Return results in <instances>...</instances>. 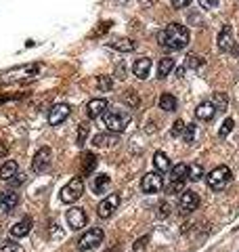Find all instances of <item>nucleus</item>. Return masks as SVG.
<instances>
[{
  "mask_svg": "<svg viewBox=\"0 0 239 252\" xmlns=\"http://www.w3.org/2000/svg\"><path fill=\"white\" fill-rule=\"evenodd\" d=\"M97 86H99V90L107 92V90L114 89V80H111V76H99L97 78Z\"/></svg>",
  "mask_w": 239,
  "mask_h": 252,
  "instance_id": "obj_29",
  "label": "nucleus"
},
{
  "mask_svg": "<svg viewBox=\"0 0 239 252\" xmlns=\"http://www.w3.org/2000/svg\"><path fill=\"white\" fill-rule=\"evenodd\" d=\"M6 151H9V145H6L4 141H0V158H4Z\"/></svg>",
  "mask_w": 239,
  "mask_h": 252,
  "instance_id": "obj_43",
  "label": "nucleus"
},
{
  "mask_svg": "<svg viewBox=\"0 0 239 252\" xmlns=\"http://www.w3.org/2000/svg\"><path fill=\"white\" fill-rule=\"evenodd\" d=\"M195 130H197V126H195V124H187V126H185V130H183L185 141H187V143H193V139H195Z\"/></svg>",
  "mask_w": 239,
  "mask_h": 252,
  "instance_id": "obj_33",
  "label": "nucleus"
},
{
  "mask_svg": "<svg viewBox=\"0 0 239 252\" xmlns=\"http://www.w3.org/2000/svg\"><path fill=\"white\" fill-rule=\"evenodd\" d=\"M32 225H34V221H32V216H23L21 221H17V223L9 229V234H11L13 237H25V235H30Z\"/></svg>",
  "mask_w": 239,
  "mask_h": 252,
  "instance_id": "obj_15",
  "label": "nucleus"
},
{
  "mask_svg": "<svg viewBox=\"0 0 239 252\" xmlns=\"http://www.w3.org/2000/svg\"><path fill=\"white\" fill-rule=\"evenodd\" d=\"M199 4H202V9H214L218 0H199Z\"/></svg>",
  "mask_w": 239,
  "mask_h": 252,
  "instance_id": "obj_41",
  "label": "nucleus"
},
{
  "mask_svg": "<svg viewBox=\"0 0 239 252\" xmlns=\"http://www.w3.org/2000/svg\"><path fill=\"white\" fill-rule=\"evenodd\" d=\"M202 65H204V57L195 55V53H191V55H187V59H185V68H189V70H197V68H202Z\"/></svg>",
  "mask_w": 239,
  "mask_h": 252,
  "instance_id": "obj_28",
  "label": "nucleus"
},
{
  "mask_svg": "<svg viewBox=\"0 0 239 252\" xmlns=\"http://www.w3.org/2000/svg\"><path fill=\"white\" fill-rule=\"evenodd\" d=\"M118 206H120V194H109L107 198H105V200L99 202L97 215L101 216V218H109V216L116 212Z\"/></svg>",
  "mask_w": 239,
  "mask_h": 252,
  "instance_id": "obj_8",
  "label": "nucleus"
},
{
  "mask_svg": "<svg viewBox=\"0 0 239 252\" xmlns=\"http://www.w3.org/2000/svg\"><path fill=\"white\" fill-rule=\"evenodd\" d=\"M132 72H135V76L138 78V80H145V78L149 76V72H151V59L149 57L137 59L135 65H132Z\"/></svg>",
  "mask_w": 239,
  "mask_h": 252,
  "instance_id": "obj_18",
  "label": "nucleus"
},
{
  "mask_svg": "<svg viewBox=\"0 0 239 252\" xmlns=\"http://www.w3.org/2000/svg\"><path fill=\"white\" fill-rule=\"evenodd\" d=\"M176 105H178L176 97L170 95V92H164V95L159 97V109H164V111H174Z\"/></svg>",
  "mask_w": 239,
  "mask_h": 252,
  "instance_id": "obj_26",
  "label": "nucleus"
},
{
  "mask_svg": "<svg viewBox=\"0 0 239 252\" xmlns=\"http://www.w3.org/2000/svg\"><path fill=\"white\" fill-rule=\"evenodd\" d=\"M183 187H185V183H170L168 191H170V194H181Z\"/></svg>",
  "mask_w": 239,
  "mask_h": 252,
  "instance_id": "obj_40",
  "label": "nucleus"
},
{
  "mask_svg": "<svg viewBox=\"0 0 239 252\" xmlns=\"http://www.w3.org/2000/svg\"><path fill=\"white\" fill-rule=\"evenodd\" d=\"M51 158H52L51 147H40L38 154L34 156V160H32V170L34 172H44L46 168H49V164H51Z\"/></svg>",
  "mask_w": 239,
  "mask_h": 252,
  "instance_id": "obj_10",
  "label": "nucleus"
},
{
  "mask_svg": "<svg viewBox=\"0 0 239 252\" xmlns=\"http://www.w3.org/2000/svg\"><path fill=\"white\" fill-rule=\"evenodd\" d=\"M154 166L157 168V172H166V170L172 168V164H170L168 156H166L164 151H155V156H154Z\"/></svg>",
  "mask_w": 239,
  "mask_h": 252,
  "instance_id": "obj_25",
  "label": "nucleus"
},
{
  "mask_svg": "<svg viewBox=\"0 0 239 252\" xmlns=\"http://www.w3.org/2000/svg\"><path fill=\"white\" fill-rule=\"evenodd\" d=\"M147 244H149V235L138 237V240L135 242V246H132V252H145L147 250Z\"/></svg>",
  "mask_w": 239,
  "mask_h": 252,
  "instance_id": "obj_34",
  "label": "nucleus"
},
{
  "mask_svg": "<svg viewBox=\"0 0 239 252\" xmlns=\"http://www.w3.org/2000/svg\"><path fill=\"white\" fill-rule=\"evenodd\" d=\"M42 70L40 63H25V65H15V68L0 72V84H13V82H23L30 78H36Z\"/></svg>",
  "mask_w": 239,
  "mask_h": 252,
  "instance_id": "obj_2",
  "label": "nucleus"
},
{
  "mask_svg": "<svg viewBox=\"0 0 239 252\" xmlns=\"http://www.w3.org/2000/svg\"><path fill=\"white\" fill-rule=\"evenodd\" d=\"M231 177H233V175H231V168L229 166H216L208 177H205V181H208L210 189L222 191L231 183Z\"/></svg>",
  "mask_w": 239,
  "mask_h": 252,
  "instance_id": "obj_5",
  "label": "nucleus"
},
{
  "mask_svg": "<svg viewBox=\"0 0 239 252\" xmlns=\"http://www.w3.org/2000/svg\"><path fill=\"white\" fill-rule=\"evenodd\" d=\"M233 126H235V122H233V118H227V120L222 122V126H221V130H218V137L221 139H224L229 135L231 130H233Z\"/></svg>",
  "mask_w": 239,
  "mask_h": 252,
  "instance_id": "obj_32",
  "label": "nucleus"
},
{
  "mask_svg": "<svg viewBox=\"0 0 239 252\" xmlns=\"http://www.w3.org/2000/svg\"><path fill=\"white\" fill-rule=\"evenodd\" d=\"M124 103H128L130 108H137V105H138V97H137V92H135V90H126V95H124Z\"/></svg>",
  "mask_w": 239,
  "mask_h": 252,
  "instance_id": "obj_35",
  "label": "nucleus"
},
{
  "mask_svg": "<svg viewBox=\"0 0 239 252\" xmlns=\"http://www.w3.org/2000/svg\"><path fill=\"white\" fill-rule=\"evenodd\" d=\"M0 252H23L21 246H17L15 242H6L4 246H0Z\"/></svg>",
  "mask_w": 239,
  "mask_h": 252,
  "instance_id": "obj_36",
  "label": "nucleus"
},
{
  "mask_svg": "<svg viewBox=\"0 0 239 252\" xmlns=\"http://www.w3.org/2000/svg\"><path fill=\"white\" fill-rule=\"evenodd\" d=\"M199 206V196L195 191H183L181 196V204H178V208H181L183 215H191L193 210H197Z\"/></svg>",
  "mask_w": 239,
  "mask_h": 252,
  "instance_id": "obj_12",
  "label": "nucleus"
},
{
  "mask_svg": "<svg viewBox=\"0 0 239 252\" xmlns=\"http://www.w3.org/2000/svg\"><path fill=\"white\" fill-rule=\"evenodd\" d=\"M82 194H84V183H82V179L74 177L61 191H59V198H61L63 204H74V202H78L80 198H82Z\"/></svg>",
  "mask_w": 239,
  "mask_h": 252,
  "instance_id": "obj_4",
  "label": "nucleus"
},
{
  "mask_svg": "<svg viewBox=\"0 0 239 252\" xmlns=\"http://www.w3.org/2000/svg\"><path fill=\"white\" fill-rule=\"evenodd\" d=\"M116 143H118L116 135H105V132H101V135L92 137V145L95 147H109V145H116Z\"/></svg>",
  "mask_w": 239,
  "mask_h": 252,
  "instance_id": "obj_24",
  "label": "nucleus"
},
{
  "mask_svg": "<svg viewBox=\"0 0 239 252\" xmlns=\"http://www.w3.org/2000/svg\"><path fill=\"white\" fill-rule=\"evenodd\" d=\"M193 0H170V4L174 6V9H185V6H189Z\"/></svg>",
  "mask_w": 239,
  "mask_h": 252,
  "instance_id": "obj_38",
  "label": "nucleus"
},
{
  "mask_svg": "<svg viewBox=\"0 0 239 252\" xmlns=\"http://www.w3.org/2000/svg\"><path fill=\"white\" fill-rule=\"evenodd\" d=\"M218 49L229 53L235 49V36H233V30H231V25H224L221 30V34H218Z\"/></svg>",
  "mask_w": 239,
  "mask_h": 252,
  "instance_id": "obj_13",
  "label": "nucleus"
},
{
  "mask_svg": "<svg viewBox=\"0 0 239 252\" xmlns=\"http://www.w3.org/2000/svg\"><path fill=\"white\" fill-rule=\"evenodd\" d=\"M157 42L162 44L164 49L181 51L189 44V30L181 23H170L157 34Z\"/></svg>",
  "mask_w": 239,
  "mask_h": 252,
  "instance_id": "obj_1",
  "label": "nucleus"
},
{
  "mask_svg": "<svg viewBox=\"0 0 239 252\" xmlns=\"http://www.w3.org/2000/svg\"><path fill=\"white\" fill-rule=\"evenodd\" d=\"M107 185H109V177L107 175H97L95 183H92V191H95V194H103V191L107 189Z\"/></svg>",
  "mask_w": 239,
  "mask_h": 252,
  "instance_id": "obj_27",
  "label": "nucleus"
},
{
  "mask_svg": "<svg viewBox=\"0 0 239 252\" xmlns=\"http://www.w3.org/2000/svg\"><path fill=\"white\" fill-rule=\"evenodd\" d=\"M204 179V168L199 164H191L189 166V181H202Z\"/></svg>",
  "mask_w": 239,
  "mask_h": 252,
  "instance_id": "obj_30",
  "label": "nucleus"
},
{
  "mask_svg": "<svg viewBox=\"0 0 239 252\" xmlns=\"http://www.w3.org/2000/svg\"><path fill=\"white\" fill-rule=\"evenodd\" d=\"M109 46L120 53H130V51H135L137 44H135V40H130V38H118V40H111Z\"/></svg>",
  "mask_w": 239,
  "mask_h": 252,
  "instance_id": "obj_23",
  "label": "nucleus"
},
{
  "mask_svg": "<svg viewBox=\"0 0 239 252\" xmlns=\"http://www.w3.org/2000/svg\"><path fill=\"white\" fill-rule=\"evenodd\" d=\"M164 187V179L159 177V172H147L141 181V189L145 194H157Z\"/></svg>",
  "mask_w": 239,
  "mask_h": 252,
  "instance_id": "obj_9",
  "label": "nucleus"
},
{
  "mask_svg": "<svg viewBox=\"0 0 239 252\" xmlns=\"http://www.w3.org/2000/svg\"><path fill=\"white\" fill-rule=\"evenodd\" d=\"M88 128H90L88 124H80V128H78V139H76V145H80V147H82V145L86 143V137H88Z\"/></svg>",
  "mask_w": 239,
  "mask_h": 252,
  "instance_id": "obj_31",
  "label": "nucleus"
},
{
  "mask_svg": "<svg viewBox=\"0 0 239 252\" xmlns=\"http://www.w3.org/2000/svg\"><path fill=\"white\" fill-rule=\"evenodd\" d=\"M17 170H19V164L15 160H6L2 166H0V179H2V181H11V179L17 177Z\"/></svg>",
  "mask_w": 239,
  "mask_h": 252,
  "instance_id": "obj_21",
  "label": "nucleus"
},
{
  "mask_svg": "<svg viewBox=\"0 0 239 252\" xmlns=\"http://www.w3.org/2000/svg\"><path fill=\"white\" fill-rule=\"evenodd\" d=\"M71 114V108L68 103H55L49 111V124L51 126H59L68 120V116Z\"/></svg>",
  "mask_w": 239,
  "mask_h": 252,
  "instance_id": "obj_7",
  "label": "nucleus"
},
{
  "mask_svg": "<svg viewBox=\"0 0 239 252\" xmlns=\"http://www.w3.org/2000/svg\"><path fill=\"white\" fill-rule=\"evenodd\" d=\"M9 183H11V185H21V183H25V177H19V179H11Z\"/></svg>",
  "mask_w": 239,
  "mask_h": 252,
  "instance_id": "obj_44",
  "label": "nucleus"
},
{
  "mask_svg": "<svg viewBox=\"0 0 239 252\" xmlns=\"http://www.w3.org/2000/svg\"><path fill=\"white\" fill-rule=\"evenodd\" d=\"M185 179H189V164H174L170 168V183H185Z\"/></svg>",
  "mask_w": 239,
  "mask_h": 252,
  "instance_id": "obj_19",
  "label": "nucleus"
},
{
  "mask_svg": "<svg viewBox=\"0 0 239 252\" xmlns=\"http://www.w3.org/2000/svg\"><path fill=\"white\" fill-rule=\"evenodd\" d=\"M116 78H120V80H124V78H126V63H118V68H116Z\"/></svg>",
  "mask_w": 239,
  "mask_h": 252,
  "instance_id": "obj_39",
  "label": "nucleus"
},
{
  "mask_svg": "<svg viewBox=\"0 0 239 252\" xmlns=\"http://www.w3.org/2000/svg\"><path fill=\"white\" fill-rule=\"evenodd\" d=\"M170 215V206H168V204H159V216H168Z\"/></svg>",
  "mask_w": 239,
  "mask_h": 252,
  "instance_id": "obj_42",
  "label": "nucleus"
},
{
  "mask_svg": "<svg viewBox=\"0 0 239 252\" xmlns=\"http://www.w3.org/2000/svg\"><path fill=\"white\" fill-rule=\"evenodd\" d=\"M183 74H185V68H178V70H176V76H178V78H181Z\"/></svg>",
  "mask_w": 239,
  "mask_h": 252,
  "instance_id": "obj_45",
  "label": "nucleus"
},
{
  "mask_svg": "<svg viewBox=\"0 0 239 252\" xmlns=\"http://www.w3.org/2000/svg\"><path fill=\"white\" fill-rule=\"evenodd\" d=\"M19 204V194L15 191H0V215H11Z\"/></svg>",
  "mask_w": 239,
  "mask_h": 252,
  "instance_id": "obj_11",
  "label": "nucleus"
},
{
  "mask_svg": "<svg viewBox=\"0 0 239 252\" xmlns=\"http://www.w3.org/2000/svg\"><path fill=\"white\" fill-rule=\"evenodd\" d=\"M103 237H105V234H103L101 227H90V229L78 240V248H80V250H92V248H97L99 244L103 242Z\"/></svg>",
  "mask_w": 239,
  "mask_h": 252,
  "instance_id": "obj_6",
  "label": "nucleus"
},
{
  "mask_svg": "<svg viewBox=\"0 0 239 252\" xmlns=\"http://www.w3.org/2000/svg\"><path fill=\"white\" fill-rule=\"evenodd\" d=\"M105 111H107V101H105V99H92V101L86 105V116H88L90 120L101 118Z\"/></svg>",
  "mask_w": 239,
  "mask_h": 252,
  "instance_id": "obj_16",
  "label": "nucleus"
},
{
  "mask_svg": "<svg viewBox=\"0 0 239 252\" xmlns=\"http://www.w3.org/2000/svg\"><path fill=\"white\" fill-rule=\"evenodd\" d=\"M185 126H187V124H185L183 120H176V122H174V126H172V137H178V135H183Z\"/></svg>",
  "mask_w": 239,
  "mask_h": 252,
  "instance_id": "obj_37",
  "label": "nucleus"
},
{
  "mask_svg": "<svg viewBox=\"0 0 239 252\" xmlns=\"http://www.w3.org/2000/svg\"><path fill=\"white\" fill-rule=\"evenodd\" d=\"M132 116L126 109H109L103 114V124L107 126L109 132H124L126 126L130 124Z\"/></svg>",
  "mask_w": 239,
  "mask_h": 252,
  "instance_id": "obj_3",
  "label": "nucleus"
},
{
  "mask_svg": "<svg viewBox=\"0 0 239 252\" xmlns=\"http://www.w3.org/2000/svg\"><path fill=\"white\" fill-rule=\"evenodd\" d=\"M68 225L74 231H80L82 227H86V212L82 208H76V206L68 210Z\"/></svg>",
  "mask_w": 239,
  "mask_h": 252,
  "instance_id": "obj_14",
  "label": "nucleus"
},
{
  "mask_svg": "<svg viewBox=\"0 0 239 252\" xmlns=\"http://www.w3.org/2000/svg\"><path fill=\"white\" fill-rule=\"evenodd\" d=\"M195 116L199 118V120H212V118L216 116V105L210 103V101L199 103L197 109H195Z\"/></svg>",
  "mask_w": 239,
  "mask_h": 252,
  "instance_id": "obj_20",
  "label": "nucleus"
},
{
  "mask_svg": "<svg viewBox=\"0 0 239 252\" xmlns=\"http://www.w3.org/2000/svg\"><path fill=\"white\" fill-rule=\"evenodd\" d=\"M97 164H99V158L92 154V151H84V154H82V168H80L82 177L92 175V172H95V168H97Z\"/></svg>",
  "mask_w": 239,
  "mask_h": 252,
  "instance_id": "obj_17",
  "label": "nucleus"
},
{
  "mask_svg": "<svg viewBox=\"0 0 239 252\" xmlns=\"http://www.w3.org/2000/svg\"><path fill=\"white\" fill-rule=\"evenodd\" d=\"M172 70H174V59H172V57L159 59V63H157V78H159V80H164V78L168 76Z\"/></svg>",
  "mask_w": 239,
  "mask_h": 252,
  "instance_id": "obj_22",
  "label": "nucleus"
}]
</instances>
